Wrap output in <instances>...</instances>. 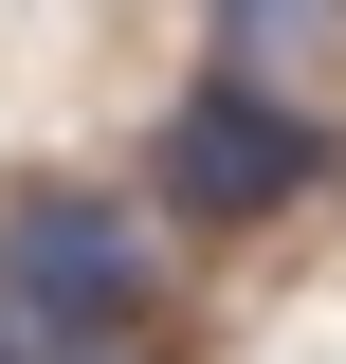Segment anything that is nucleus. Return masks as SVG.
<instances>
[{"label": "nucleus", "mask_w": 346, "mask_h": 364, "mask_svg": "<svg viewBox=\"0 0 346 364\" xmlns=\"http://www.w3.org/2000/svg\"><path fill=\"white\" fill-rule=\"evenodd\" d=\"M310 164H328V128H310L273 73H201L164 109V200H182V219H273Z\"/></svg>", "instance_id": "obj_2"}, {"label": "nucleus", "mask_w": 346, "mask_h": 364, "mask_svg": "<svg viewBox=\"0 0 346 364\" xmlns=\"http://www.w3.org/2000/svg\"><path fill=\"white\" fill-rule=\"evenodd\" d=\"M0 328H55L73 364H110V328H146V237L110 200H19L0 219Z\"/></svg>", "instance_id": "obj_1"}, {"label": "nucleus", "mask_w": 346, "mask_h": 364, "mask_svg": "<svg viewBox=\"0 0 346 364\" xmlns=\"http://www.w3.org/2000/svg\"><path fill=\"white\" fill-rule=\"evenodd\" d=\"M0 364H19V328H0Z\"/></svg>", "instance_id": "obj_4"}, {"label": "nucleus", "mask_w": 346, "mask_h": 364, "mask_svg": "<svg viewBox=\"0 0 346 364\" xmlns=\"http://www.w3.org/2000/svg\"><path fill=\"white\" fill-rule=\"evenodd\" d=\"M219 18H237V73H256L273 37H292V55H310V37H346V0H219Z\"/></svg>", "instance_id": "obj_3"}]
</instances>
